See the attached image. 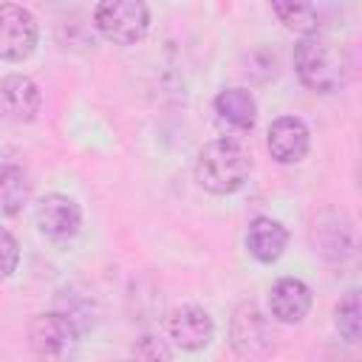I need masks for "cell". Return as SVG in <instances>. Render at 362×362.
Masks as SVG:
<instances>
[{"label":"cell","instance_id":"obj_17","mask_svg":"<svg viewBox=\"0 0 362 362\" xmlns=\"http://www.w3.org/2000/svg\"><path fill=\"white\" fill-rule=\"evenodd\" d=\"M136 362H170V351L158 337H141L136 342Z\"/></svg>","mask_w":362,"mask_h":362},{"label":"cell","instance_id":"obj_10","mask_svg":"<svg viewBox=\"0 0 362 362\" xmlns=\"http://www.w3.org/2000/svg\"><path fill=\"white\" fill-rule=\"evenodd\" d=\"M269 311L277 322H303L311 311V288L300 277H280L269 288Z\"/></svg>","mask_w":362,"mask_h":362},{"label":"cell","instance_id":"obj_1","mask_svg":"<svg viewBox=\"0 0 362 362\" xmlns=\"http://www.w3.org/2000/svg\"><path fill=\"white\" fill-rule=\"evenodd\" d=\"M294 71L314 93H334L348 82L351 62L339 42L325 34H308L294 45Z\"/></svg>","mask_w":362,"mask_h":362},{"label":"cell","instance_id":"obj_11","mask_svg":"<svg viewBox=\"0 0 362 362\" xmlns=\"http://www.w3.org/2000/svg\"><path fill=\"white\" fill-rule=\"evenodd\" d=\"M212 107L218 122L235 133H249L257 122V102L246 88H223L215 96Z\"/></svg>","mask_w":362,"mask_h":362},{"label":"cell","instance_id":"obj_16","mask_svg":"<svg viewBox=\"0 0 362 362\" xmlns=\"http://www.w3.org/2000/svg\"><path fill=\"white\" fill-rule=\"evenodd\" d=\"M17 263H20V246H17V240H14L11 232L0 229V280L11 277L14 269H17Z\"/></svg>","mask_w":362,"mask_h":362},{"label":"cell","instance_id":"obj_6","mask_svg":"<svg viewBox=\"0 0 362 362\" xmlns=\"http://www.w3.org/2000/svg\"><path fill=\"white\" fill-rule=\"evenodd\" d=\"M34 221L45 238L71 240L82 226V212L74 198H68L62 192H51L45 198H40V204L34 209Z\"/></svg>","mask_w":362,"mask_h":362},{"label":"cell","instance_id":"obj_3","mask_svg":"<svg viewBox=\"0 0 362 362\" xmlns=\"http://www.w3.org/2000/svg\"><path fill=\"white\" fill-rule=\"evenodd\" d=\"M79 331L68 314L45 311L28 322V348L42 362H68L76 354Z\"/></svg>","mask_w":362,"mask_h":362},{"label":"cell","instance_id":"obj_7","mask_svg":"<svg viewBox=\"0 0 362 362\" xmlns=\"http://www.w3.org/2000/svg\"><path fill=\"white\" fill-rule=\"evenodd\" d=\"M42 105V93L37 82L25 74H8L0 79V116L6 122L23 124L34 122Z\"/></svg>","mask_w":362,"mask_h":362},{"label":"cell","instance_id":"obj_4","mask_svg":"<svg viewBox=\"0 0 362 362\" xmlns=\"http://www.w3.org/2000/svg\"><path fill=\"white\" fill-rule=\"evenodd\" d=\"M93 23L113 45H133L150 28V8L139 0H105L93 8Z\"/></svg>","mask_w":362,"mask_h":362},{"label":"cell","instance_id":"obj_13","mask_svg":"<svg viewBox=\"0 0 362 362\" xmlns=\"http://www.w3.org/2000/svg\"><path fill=\"white\" fill-rule=\"evenodd\" d=\"M31 195V181L17 164H0V218L17 215Z\"/></svg>","mask_w":362,"mask_h":362},{"label":"cell","instance_id":"obj_9","mask_svg":"<svg viewBox=\"0 0 362 362\" xmlns=\"http://www.w3.org/2000/svg\"><path fill=\"white\" fill-rule=\"evenodd\" d=\"M170 339L184 351H201L215 337V322L201 305H181L167 320Z\"/></svg>","mask_w":362,"mask_h":362},{"label":"cell","instance_id":"obj_15","mask_svg":"<svg viewBox=\"0 0 362 362\" xmlns=\"http://www.w3.org/2000/svg\"><path fill=\"white\" fill-rule=\"evenodd\" d=\"M334 325L339 331L342 339L356 342L359 339V328H362V308H359V291H348L337 308H334Z\"/></svg>","mask_w":362,"mask_h":362},{"label":"cell","instance_id":"obj_5","mask_svg":"<svg viewBox=\"0 0 362 362\" xmlns=\"http://www.w3.org/2000/svg\"><path fill=\"white\" fill-rule=\"evenodd\" d=\"M40 40L37 17L17 6V3H0V59L23 62L34 54Z\"/></svg>","mask_w":362,"mask_h":362},{"label":"cell","instance_id":"obj_18","mask_svg":"<svg viewBox=\"0 0 362 362\" xmlns=\"http://www.w3.org/2000/svg\"><path fill=\"white\" fill-rule=\"evenodd\" d=\"M119 362H127V359H119Z\"/></svg>","mask_w":362,"mask_h":362},{"label":"cell","instance_id":"obj_14","mask_svg":"<svg viewBox=\"0 0 362 362\" xmlns=\"http://www.w3.org/2000/svg\"><path fill=\"white\" fill-rule=\"evenodd\" d=\"M272 11L288 31H297L303 37L320 34V14L308 3H272Z\"/></svg>","mask_w":362,"mask_h":362},{"label":"cell","instance_id":"obj_8","mask_svg":"<svg viewBox=\"0 0 362 362\" xmlns=\"http://www.w3.org/2000/svg\"><path fill=\"white\" fill-rule=\"evenodd\" d=\"M308 144H311V133L305 127L303 119L297 116H280L269 124V133H266V147L272 153V158L277 164H297L305 158L308 153Z\"/></svg>","mask_w":362,"mask_h":362},{"label":"cell","instance_id":"obj_2","mask_svg":"<svg viewBox=\"0 0 362 362\" xmlns=\"http://www.w3.org/2000/svg\"><path fill=\"white\" fill-rule=\"evenodd\" d=\"M252 161L240 141L235 139H215L209 141L195 161V178L198 184L212 195H229L238 192L249 178Z\"/></svg>","mask_w":362,"mask_h":362},{"label":"cell","instance_id":"obj_12","mask_svg":"<svg viewBox=\"0 0 362 362\" xmlns=\"http://www.w3.org/2000/svg\"><path fill=\"white\" fill-rule=\"evenodd\" d=\"M286 246H288V232H286V226L280 221L260 215V218H255L249 223V229H246V249H249V255L255 260L274 263L286 252Z\"/></svg>","mask_w":362,"mask_h":362}]
</instances>
